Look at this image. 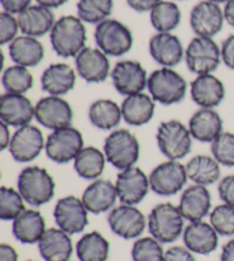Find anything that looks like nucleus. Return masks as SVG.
I'll use <instances>...</instances> for the list:
<instances>
[{"mask_svg": "<svg viewBox=\"0 0 234 261\" xmlns=\"http://www.w3.org/2000/svg\"><path fill=\"white\" fill-rule=\"evenodd\" d=\"M105 153L96 147H83L73 161L74 171L85 180H96L102 175L106 163Z\"/></svg>", "mask_w": 234, "mask_h": 261, "instance_id": "obj_34", "label": "nucleus"}, {"mask_svg": "<svg viewBox=\"0 0 234 261\" xmlns=\"http://www.w3.org/2000/svg\"><path fill=\"white\" fill-rule=\"evenodd\" d=\"M187 179L185 165L179 161L169 160L154 167L149 175L152 192L163 197L180 193L186 185Z\"/></svg>", "mask_w": 234, "mask_h": 261, "instance_id": "obj_10", "label": "nucleus"}, {"mask_svg": "<svg viewBox=\"0 0 234 261\" xmlns=\"http://www.w3.org/2000/svg\"><path fill=\"white\" fill-rule=\"evenodd\" d=\"M76 70L67 63L50 64L41 74V88L49 95L62 96L68 94L76 86Z\"/></svg>", "mask_w": 234, "mask_h": 261, "instance_id": "obj_24", "label": "nucleus"}, {"mask_svg": "<svg viewBox=\"0 0 234 261\" xmlns=\"http://www.w3.org/2000/svg\"><path fill=\"white\" fill-rule=\"evenodd\" d=\"M179 208L187 221L202 220L212 208V195L208 188L195 184L187 187L181 196Z\"/></svg>", "mask_w": 234, "mask_h": 261, "instance_id": "obj_22", "label": "nucleus"}, {"mask_svg": "<svg viewBox=\"0 0 234 261\" xmlns=\"http://www.w3.org/2000/svg\"><path fill=\"white\" fill-rule=\"evenodd\" d=\"M35 118L44 127L55 130L71 126L73 110L67 100L61 96L48 95L37 102Z\"/></svg>", "mask_w": 234, "mask_h": 261, "instance_id": "obj_12", "label": "nucleus"}, {"mask_svg": "<svg viewBox=\"0 0 234 261\" xmlns=\"http://www.w3.org/2000/svg\"><path fill=\"white\" fill-rule=\"evenodd\" d=\"M184 220L179 206L161 203L152 208L148 217V228L152 237L161 244L172 243L184 231Z\"/></svg>", "mask_w": 234, "mask_h": 261, "instance_id": "obj_4", "label": "nucleus"}, {"mask_svg": "<svg viewBox=\"0 0 234 261\" xmlns=\"http://www.w3.org/2000/svg\"><path fill=\"white\" fill-rule=\"evenodd\" d=\"M162 0H126L128 6L137 13L151 12Z\"/></svg>", "mask_w": 234, "mask_h": 261, "instance_id": "obj_48", "label": "nucleus"}, {"mask_svg": "<svg viewBox=\"0 0 234 261\" xmlns=\"http://www.w3.org/2000/svg\"><path fill=\"white\" fill-rule=\"evenodd\" d=\"M163 261H196L193 252L186 246H172L165 252V260Z\"/></svg>", "mask_w": 234, "mask_h": 261, "instance_id": "obj_45", "label": "nucleus"}, {"mask_svg": "<svg viewBox=\"0 0 234 261\" xmlns=\"http://www.w3.org/2000/svg\"><path fill=\"white\" fill-rule=\"evenodd\" d=\"M217 190L223 203L234 207V174L226 175L219 181Z\"/></svg>", "mask_w": 234, "mask_h": 261, "instance_id": "obj_44", "label": "nucleus"}, {"mask_svg": "<svg viewBox=\"0 0 234 261\" xmlns=\"http://www.w3.org/2000/svg\"><path fill=\"white\" fill-rule=\"evenodd\" d=\"M224 21V11L218 4L208 0H201L190 13V27L198 37L213 38L222 31Z\"/></svg>", "mask_w": 234, "mask_h": 261, "instance_id": "obj_16", "label": "nucleus"}, {"mask_svg": "<svg viewBox=\"0 0 234 261\" xmlns=\"http://www.w3.org/2000/svg\"><path fill=\"white\" fill-rule=\"evenodd\" d=\"M113 11V0H79L78 17L90 24H98L107 20Z\"/></svg>", "mask_w": 234, "mask_h": 261, "instance_id": "obj_38", "label": "nucleus"}, {"mask_svg": "<svg viewBox=\"0 0 234 261\" xmlns=\"http://www.w3.org/2000/svg\"><path fill=\"white\" fill-rule=\"evenodd\" d=\"M210 225L221 236H234V207L223 203L217 205L209 216Z\"/></svg>", "mask_w": 234, "mask_h": 261, "instance_id": "obj_41", "label": "nucleus"}, {"mask_svg": "<svg viewBox=\"0 0 234 261\" xmlns=\"http://www.w3.org/2000/svg\"><path fill=\"white\" fill-rule=\"evenodd\" d=\"M74 65L79 76L90 84L105 82L111 74L109 57L98 47L86 46L74 58Z\"/></svg>", "mask_w": 234, "mask_h": 261, "instance_id": "obj_17", "label": "nucleus"}, {"mask_svg": "<svg viewBox=\"0 0 234 261\" xmlns=\"http://www.w3.org/2000/svg\"><path fill=\"white\" fill-rule=\"evenodd\" d=\"M187 127L196 141L212 143L223 133V119L216 110L200 108L191 116Z\"/></svg>", "mask_w": 234, "mask_h": 261, "instance_id": "obj_27", "label": "nucleus"}, {"mask_svg": "<svg viewBox=\"0 0 234 261\" xmlns=\"http://www.w3.org/2000/svg\"><path fill=\"white\" fill-rule=\"evenodd\" d=\"M191 99L200 108L214 109L225 97V86L221 79L213 73L196 76L190 87Z\"/></svg>", "mask_w": 234, "mask_h": 261, "instance_id": "obj_21", "label": "nucleus"}, {"mask_svg": "<svg viewBox=\"0 0 234 261\" xmlns=\"http://www.w3.org/2000/svg\"><path fill=\"white\" fill-rule=\"evenodd\" d=\"M76 252L80 261H106L110 253V243L101 232L91 231L78 241Z\"/></svg>", "mask_w": 234, "mask_h": 261, "instance_id": "obj_35", "label": "nucleus"}, {"mask_svg": "<svg viewBox=\"0 0 234 261\" xmlns=\"http://www.w3.org/2000/svg\"><path fill=\"white\" fill-rule=\"evenodd\" d=\"M13 235L22 244H36L45 234L46 221L39 211L25 208L13 220Z\"/></svg>", "mask_w": 234, "mask_h": 261, "instance_id": "obj_29", "label": "nucleus"}, {"mask_svg": "<svg viewBox=\"0 0 234 261\" xmlns=\"http://www.w3.org/2000/svg\"><path fill=\"white\" fill-rule=\"evenodd\" d=\"M36 106L24 94L5 93L0 97V120L12 127H22L35 118Z\"/></svg>", "mask_w": 234, "mask_h": 261, "instance_id": "obj_20", "label": "nucleus"}, {"mask_svg": "<svg viewBox=\"0 0 234 261\" xmlns=\"http://www.w3.org/2000/svg\"><path fill=\"white\" fill-rule=\"evenodd\" d=\"M0 4H2V7L4 12L11 13V14H20L25 8L30 6L31 0H0Z\"/></svg>", "mask_w": 234, "mask_h": 261, "instance_id": "obj_47", "label": "nucleus"}, {"mask_svg": "<svg viewBox=\"0 0 234 261\" xmlns=\"http://www.w3.org/2000/svg\"><path fill=\"white\" fill-rule=\"evenodd\" d=\"M107 223L116 236L124 240H134L144 232L147 219L134 205L121 204L111 210L107 216Z\"/></svg>", "mask_w": 234, "mask_h": 261, "instance_id": "obj_14", "label": "nucleus"}, {"mask_svg": "<svg viewBox=\"0 0 234 261\" xmlns=\"http://www.w3.org/2000/svg\"><path fill=\"white\" fill-rule=\"evenodd\" d=\"M182 13L179 5L162 0L150 12V22L158 32H171L181 23Z\"/></svg>", "mask_w": 234, "mask_h": 261, "instance_id": "obj_36", "label": "nucleus"}, {"mask_svg": "<svg viewBox=\"0 0 234 261\" xmlns=\"http://www.w3.org/2000/svg\"><path fill=\"white\" fill-rule=\"evenodd\" d=\"M221 261H234V239L223 245Z\"/></svg>", "mask_w": 234, "mask_h": 261, "instance_id": "obj_51", "label": "nucleus"}, {"mask_svg": "<svg viewBox=\"0 0 234 261\" xmlns=\"http://www.w3.org/2000/svg\"><path fill=\"white\" fill-rule=\"evenodd\" d=\"M0 261H18V254L12 245L3 243L0 245Z\"/></svg>", "mask_w": 234, "mask_h": 261, "instance_id": "obj_49", "label": "nucleus"}, {"mask_svg": "<svg viewBox=\"0 0 234 261\" xmlns=\"http://www.w3.org/2000/svg\"><path fill=\"white\" fill-rule=\"evenodd\" d=\"M2 84L7 93L25 94L34 87V76L27 68L14 64L4 70Z\"/></svg>", "mask_w": 234, "mask_h": 261, "instance_id": "obj_37", "label": "nucleus"}, {"mask_svg": "<svg viewBox=\"0 0 234 261\" xmlns=\"http://www.w3.org/2000/svg\"><path fill=\"white\" fill-rule=\"evenodd\" d=\"M110 77L115 91L124 96L142 93L148 88L147 70L134 60H124L115 63Z\"/></svg>", "mask_w": 234, "mask_h": 261, "instance_id": "obj_11", "label": "nucleus"}, {"mask_svg": "<svg viewBox=\"0 0 234 261\" xmlns=\"http://www.w3.org/2000/svg\"><path fill=\"white\" fill-rule=\"evenodd\" d=\"M37 4L41 5V6H45L47 8L54 9L63 6L64 4H67L69 0H36Z\"/></svg>", "mask_w": 234, "mask_h": 261, "instance_id": "obj_53", "label": "nucleus"}, {"mask_svg": "<svg viewBox=\"0 0 234 261\" xmlns=\"http://www.w3.org/2000/svg\"><path fill=\"white\" fill-rule=\"evenodd\" d=\"M88 119L93 126L98 129H113L121 123V119H124L121 106L113 100H96L88 109Z\"/></svg>", "mask_w": 234, "mask_h": 261, "instance_id": "obj_33", "label": "nucleus"}, {"mask_svg": "<svg viewBox=\"0 0 234 261\" xmlns=\"http://www.w3.org/2000/svg\"><path fill=\"white\" fill-rule=\"evenodd\" d=\"M71 235L61 228H49L38 242L40 255L45 261H69L73 253Z\"/></svg>", "mask_w": 234, "mask_h": 261, "instance_id": "obj_28", "label": "nucleus"}, {"mask_svg": "<svg viewBox=\"0 0 234 261\" xmlns=\"http://www.w3.org/2000/svg\"><path fill=\"white\" fill-rule=\"evenodd\" d=\"M208 2H212V3H215V4H226L228 0H208Z\"/></svg>", "mask_w": 234, "mask_h": 261, "instance_id": "obj_54", "label": "nucleus"}, {"mask_svg": "<svg viewBox=\"0 0 234 261\" xmlns=\"http://www.w3.org/2000/svg\"><path fill=\"white\" fill-rule=\"evenodd\" d=\"M184 245L191 252L208 255L218 246V234L214 227L202 220L190 222L183 231Z\"/></svg>", "mask_w": 234, "mask_h": 261, "instance_id": "obj_25", "label": "nucleus"}, {"mask_svg": "<svg viewBox=\"0 0 234 261\" xmlns=\"http://www.w3.org/2000/svg\"><path fill=\"white\" fill-rule=\"evenodd\" d=\"M212 155L219 164L234 167V133L223 132L212 142Z\"/></svg>", "mask_w": 234, "mask_h": 261, "instance_id": "obj_42", "label": "nucleus"}, {"mask_svg": "<svg viewBox=\"0 0 234 261\" xmlns=\"http://www.w3.org/2000/svg\"><path fill=\"white\" fill-rule=\"evenodd\" d=\"M149 52L153 61L165 68H174L185 58V48L171 32H158L150 38Z\"/></svg>", "mask_w": 234, "mask_h": 261, "instance_id": "obj_19", "label": "nucleus"}, {"mask_svg": "<svg viewBox=\"0 0 234 261\" xmlns=\"http://www.w3.org/2000/svg\"><path fill=\"white\" fill-rule=\"evenodd\" d=\"M186 174L192 182L201 186L216 184L221 178V164L214 157L196 155L185 165Z\"/></svg>", "mask_w": 234, "mask_h": 261, "instance_id": "obj_32", "label": "nucleus"}, {"mask_svg": "<svg viewBox=\"0 0 234 261\" xmlns=\"http://www.w3.org/2000/svg\"><path fill=\"white\" fill-rule=\"evenodd\" d=\"M18 30H20V25H18L17 17L4 11L0 13V44H11L18 37Z\"/></svg>", "mask_w": 234, "mask_h": 261, "instance_id": "obj_43", "label": "nucleus"}, {"mask_svg": "<svg viewBox=\"0 0 234 261\" xmlns=\"http://www.w3.org/2000/svg\"><path fill=\"white\" fill-rule=\"evenodd\" d=\"M27 261H35V260H27Z\"/></svg>", "mask_w": 234, "mask_h": 261, "instance_id": "obj_55", "label": "nucleus"}, {"mask_svg": "<svg viewBox=\"0 0 234 261\" xmlns=\"http://www.w3.org/2000/svg\"><path fill=\"white\" fill-rule=\"evenodd\" d=\"M156 111V101L145 93L126 96L121 103V113L126 123L130 126H143L151 122Z\"/></svg>", "mask_w": 234, "mask_h": 261, "instance_id": "obj_30", "label": "nucleus"}, {"mask_svg": "<svg viewBox=\"0 0 234 261\" xmlns=\"http://www.w3.org/2000/svg\"><path fill=\"white\" fill-rule=\"evenodd\" d=\"M49 40L51 48L58 57L76 58L86 47V27L78 16H62L56 20L49 32Z\"/></svg>", "mask_w": 234, "mask_h": 261, "instance_id": "obj_1", "label": "nucleus"}, {"mask_svg": "<svg viewBox=\"0 0 234 261\" xmlns=\"http://www.w3.org/2000/svg\"><path fill=\"white\" fill-rule=\"evenodd\" d=\"M24 203L18 190L4 186L0 188V219L4 221L15 220L25 210Z\"/></svg>", "mask_w": 234, "mask_h": 261, "instance_id": "obj_39", "label": "nucleus"}, {"mask_svg": "<svg viewBox=\"0 0 234 261\" xmlns=\"http://www.w3.org/2000/svg\"><path fill=\"white\" fill-rule=\"evenodd\" d=\"M159 150L169 161H180L192 150V135L189 127L177 119L162 122L157 129Z\"/></svg>", "mask_w": 234, "mask_h": 261, "instance_id": "obj_7", "label": "nucleus"}, {"mask_svg": "<svg viewBox=\"0 0 234 261\" xmlns=\"http://www.w3.org/2000/svg\"><path fill=\"white\" fill-rule=\"evenodd\" d=\"M222 62L234 71V35L228 36L221 45Z\"/></svg>", "mask_w": 234, "mask_h": 261, "instance_id": "obj_46", "label": "nucleus"}, {"mask_svg": "<svg viewBox=\"0 0 234 261\" xmlns=\"http://www.w3.org/2000/svg\"><path fill=\"white\" fill-rule=\"evenodd\" d=\"M148 91L158 103L171 106L184 100L187 83L185 78L172 68L161 67L149 76Z\"/></svg>", "mask_w": 234, "mask_h": 261, "instance_id": "obj_3", "label": "nucleus"}, {"mask_svg": "<svg viewBox=\"0 0 234 261\" xmlns=\"http://www.w3.org/2000/svg\"><path fill=\"white\" fill-rule=\"evenodd\" d=\"M114 185L119 200L127 205L139 204L151 189L149 176L136 166L121 171Z\"/></svg>", "mask_w": 234, "mask_h": 261, "instance_id": "obj_18", "label": "nucleus"}, {"mask_svg": "<svg viewBox=\"0 0 234 261\" xmlns=\"http://www.w3.org/2000/svg\"><path fill=\"white\" fill-rule=\"evenodd\" d=\"M54 219L58 228L69 235L80 234L88 225V211L81 198L65 196L54 207Z\"/></svg>", "mask_w": 234, "mask_h": 261, "instance_id": "obj_13", "label": "nucleus"}, {"mask_svg": "<svg viewBox=\"0 0 234 261\" xmlns=\"http://www.w3.org/2000/svg\"><path fill=\"white\" fill-rule=\"evenodd\" d=\"M94 39L107 57H123L133 47L134 38L129 28L114 18H107L95 27Z\"/></svg>", "mask_w": 234, "mask_h": 261, "instance_id": "obj_6", "label": "nucleus"}, {"mask_svg": "<svg viewBox=\"0 0 234 261\" xmlns=\"http://www.w3.org/2000/svg\"><path fill=\"white\" fill-rule=\"evenodd\" d=\"M55 187L53 176L40 166H27L17 176V190L31 206L49 203L55 195Z\"/></svg>", "mask_w": 234, "mask_h": 261, "instance_id": "obj_2", "label": "nucleus"}, {"mask_svg": "<svg viewBox=\"0 0 234 261\" xmlns=\"http://www.w3.org/2000/svg\"><path fill=\"white\" fill-rule=\"evenodd\" d=\"M224 17L228 25L234 28V0H228L224 6Z\"/></svg>", "mask_w": 234, "mask_h": 261, "instance_id": "obj_52", "label": "nucleus"}, {"mask_svg": "<svg viewBox=\"0 0 234 261\" xmlns=\"http://www.w3.org/2000/svg\"><path fill=\"white\" fill-rule=\"evenodd\" d=\"M44 134L35 125L27 124L18 127L12 135L9 152L14 161L18 163H30L35 161L45 149Z\"/></svg>", "mask_w": 234, "mask_h": 261, "instance_id": "obj_15", "label": "nucleus"}, {"mask_svg": "<svg viewBox=\"0 0 234 261\" xmlns=\"http://www.w3.org/2000/svg\"><path fill=\"white\" fill-rule=\"evenodd\" d=\"M83 148V137L80 130L71 126L55 129L46 140V156L56 164H68L76 160Z\"/></svg>", "mask_w": 234, "mask_h": 261, "instance_id": "obj_9", "label": "nucleus"}, {"mask_svg": "<svg viewBox=\"0 0 234 261\" xmlns=\"http://www.w3.org/2000/svg\"><path fill=\"white\" fill-rule=\"evenodd\" d=\"M133 261H163L165 252L160 242L154 237H142L132 248Z\"/></svg>", "mask_w": 234, "mask_h": 261, "instance_id": "obj_40", "label": "nucleus"}, {"mask_svg": "<svg viewBox=\"0 0 234 261\" xmlns=\"http://www.w3.org/2000/svg\"><path fill=\"white\" fill-rule=\"evenodd\" d=\"M118 198L115 185L106 179H96L82 193L81 200L93 214L105 213L114 206Z\"/></svg>", "mask_w": 234, "mask_h": 261, "instance_id": "obj_26", "label": "nucleus"}, {"mask_svg": "<svg viewBox=\"0 0 234 261\" xmlns=\"http://www.w3.org/2000/svg\"><path fill=\"white\" fill-rule=\"evenodd\" d=\"M106 161L120 171L133 167L139 160L140 147L137 138L126 128L114 129L104 141Z\"/></svg>", "mask_w": 234, "mask_h": 261, "instance_id": "obj_5", "label": "nucleus"}, {"mask_svg": "<svg viewBox=\"0 0 234 261\" xmlns=\"http://www.w3.org/2000/svg\"><path fill=\"white\" fill-rule=\"evenodd\" d=\"M12 61L25 68L38 65L44 60L45 48L38 38L30 36H18L8 46Z\"/></svg>", "mask_w": 234, "mask_h": 261, "instance_id": "obj_31", "label": "nucleus"}, {"mask_svg": "<svg viewBox=\"0 0 234 261\" xmlns=\"http://www.w3.org/2000/svg\"><path fill=\"white\" fill-rule=\"evenodd\" d=\"M20 31L24 36L39 38L49 34L55 24V15L53 9L41 5H30L17 16Z\"/></svg>", "mask_w": 234, "mask_h": 261, "instance_id": "obj_23", "label": "nucleus"}, {"mask_svg": "<svg viewBox=\"0 0 234 261\" xmlns=\"http://www.w3.org/2000/svg\"><path fill=\"white\" fill-rule=\"evenodd\" d=\"M187 69L196 76L213 73L222 63L221 48L216 41L208 37H194L185 48Z\"/></svg>", "mask_w": 234, "mask_h": 261, "instance_id": "obj_8", "label": "nucleus"}, {"mask_svg": "<svg viewBox=\"0 0 234 261\" xmlns=\"http://www.w3.org/2000/svg\"><path fill=\"white\" fill-rule=\"evenodd\" d=\"M12 135L9 132V126L7 124L0 120V149L5 150V149L9 148V144H11Z\"/></svg>", "mask_w": 234, "mask_h": 261, "instance_id": "obj_50", "label": "nucleus"}]
</instances>
